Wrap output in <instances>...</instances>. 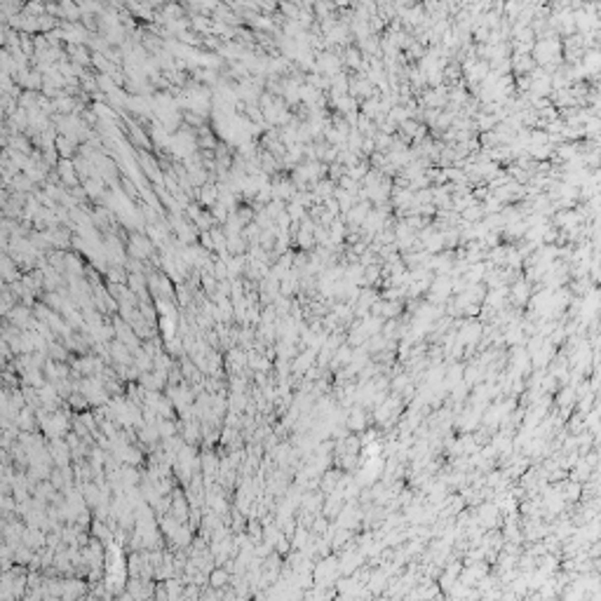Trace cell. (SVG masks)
I'll list each match as a JSON object with an SVG mask.
<instances>
[{
	"label": "cell",
	"instance_id": "obj_3",
	"mask_svg": "<svg viewBox=\"0 0 601 601\" xmlns=\"http://www.w3.org/2000/svg\"><path fill=\"white\" fill-rule=\"evenodd\" d=\"M9 317H12V324H26V320H31L28 317V308H14L9 313Z\"/></svg>",
	"mask_w": 601,
	"mask_h": 601
},
{
	"label": "cell",
	"instance_id": "obj_5",
	"mask_svg": "<svg viewBox=\"0 0 601 601\" xmlns=\"http://www.w3.org/2000/svg\"><path fill=\"white\" fill-rule=\"evenodd\" d=\"M160 435H162V437H167V435L171 437V435H174V425H169V423H162V425H160Z\"/></svg>",
	"mask_w": 601,
	"mask_h": 601
},
{
	"label": "cell",
	"instance_id": "obj_2",
	"mask_svg": "<svg viewBox=\"0 0 601 601\" xmlns=\"http://www.w3.org/2000/svg\"><path fill=\"white\" fill-rule=\"evenodd\" d=\"M33 411L31 409H21V413L17 416V425H19V430H31L33 428Z\"/></svg>",
	"mask_w": 601,
	"mask_h": 601
},
{
	"label": "cell",
	"instance_id": "obj_1",
	"mask_svg": "<svg viewBox=\"0 0 601 601\" xmlns=\"http://www.w3.org/2000/svg\"><path fill=\"white\" fill-rule=\"evenodd\" d=\"M68 428V423L63 418L61 413H54L52 418H43V430L50 435V437H61L63 432Z\"/></svg>",
	"mask_w": 601,
	"mask_h": 601
},
{
	"label": "cell",
	"instance_id": "obj_6",
	"mask_svg": "<svg viewBox=\"0 0 601 601\" xmlns=\"http://www.w3.org/2000/svg\"><path fill=\"white\" fill-rule=\"evenodd\" d=\"M0 444H2V435H0Z\"/></svg>",
	"mask_w": 601,
	"mask_h": 601
},
{
	"label": "cell",
	"instance_id": "obj_4",
	"mask_svg": "<svg viewBox=\"0 0 601 601\" xmlns=\"http://www.w3.org/2000/svg\"><path fill=\"white\" fill-rule=\"evenodd\" d=\"M225 580H228V573H225L223 568H216V571H212V575H209V583L214 585V587L225 585Z\"/></svg>",
	"mask_w": 601,
	"mask_h": 601
}]
</instances>
